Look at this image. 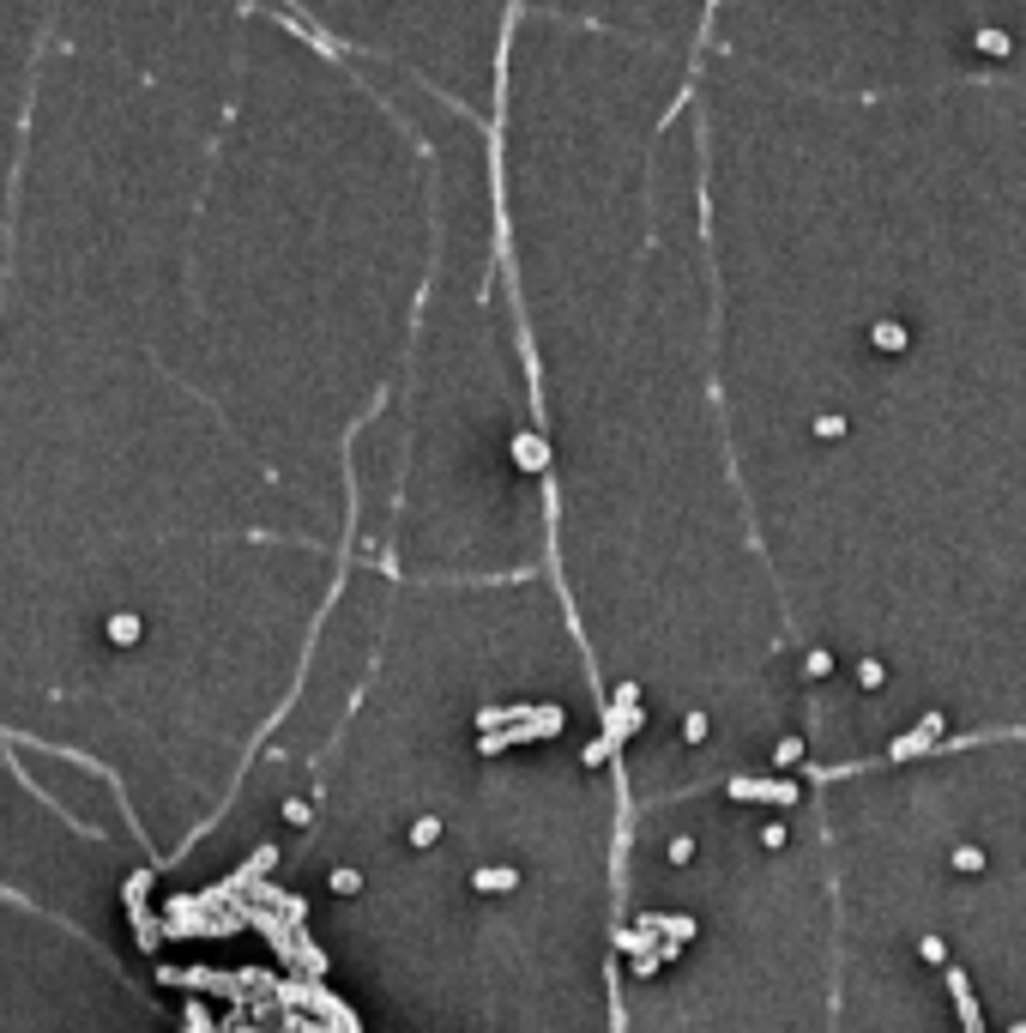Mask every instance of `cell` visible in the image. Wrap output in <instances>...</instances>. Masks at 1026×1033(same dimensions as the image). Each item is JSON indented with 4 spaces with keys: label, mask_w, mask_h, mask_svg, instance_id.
<instances>
[{
    "label": "cell",
    "mask_w": 1026,
    "mask_h": 1033,
    "mask_svg": "<svg viewBox=\"0 0 1026 1033\" xmlns=\"http://www.w3.org/2000/svg\"><path fill=\"white\" fill-rule=\"evenodd\" d=\"M713 399L785 544H1014L1026 79L840 104L701 49Z\"/></svg>",
    "instance_id": "obj_1"
},
{
    "label": "cell",
    "mask_w": 1026,
    "mask_h": 1033,
    "mask_svg": "<svg viewBox=\"0 0 1026 1033\" xmlns=\"http://www.w3.org/2000/svg\"><path fill=\"white\" fill-rule=\"evenodd\" d=\"M430 242V152L393 92L248 0L188 230L176 375L326 520L351 502V442L399 387Z\"/></svg>",
    "instance_id": "obj_2"
},
{
    "label": "cell",
    "mask_w": 1026,
    "mask_h": 1033,
    "mask_svg": "<svg viewBox=\"0 0 1026 1033\" xmlns=\"http://www.w3.org/2000/svg\"><path fill=\"white\" fill-rule=\"evenodd\" d=\"M701 49L840 104L936 97L1021 79L1026 0H713Z\"/></svg>",
    "instance_id": "obj_3"
},
{
    "label": "cell",
    "mask_w": 1026,
    "mask_h": 1033,
    "mask_svg": "<svg viewBox=\"0 0 1026 1033\" xmlns=\"http://www.w3.org/2000/svg\"><path fill=\"white\" fill-rule=\"evenodd\" d=\"M273 7L345 61L405 79L490 128L495 73L520 0H273Z\"/></svg>",
    "instance_id": "obj_4"
},
{
    "label": "cell",
    "mask_w": 1026,
    "mask_h": 1033,
    "mask_svg": "<svg viewBox=\"0 0 1026 1033\" xmlns=\"http://www.w3.org/2000/svg\"><path fill=\"white\" fill-rule=\"evenodd\" d=\"M520 13L538 19H562L580 31H604V37L640 43V49H664V55H689L701 49L713 0H520Z\"/></svg>",
    "instance_id": "obj_5"
}]
</instances>
